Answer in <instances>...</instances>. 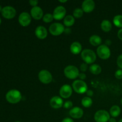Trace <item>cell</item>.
Listing matches in <instances>:
<instances>
[{
  "instance_id": "obj_4",
  "label": "cell",
  "mask_w": 122,
  "mask_h": 122,
  "mask_svg": "<svg viewBox=\"0 0 122 122\" xmlns=\"http://www.w3.org/2000/svg\"><path fill=\"white\" fill-rule=\"evenodd\" d=\"M72 88L77 94H82L86 92L88 89V85L83 81L76 80L72 84Z\"/></svg>"
},
{
  "instance_id": "obj_28",
  "label": "cell",
  "mask_w": 122,
  "mask_h": 122,
  "mask_svg": "<svg viewBox=\"0 0 122 122\" xmlns=\"http://www.w3.org/2000/svg\"><path fill=\"white\" fill-rule=\"evenodd\" d=\"M73 107V102L70 101H67L65 102L63 104V107L66 109H70Z\"/></svg>"
},
{
  "instance_id": "obj_17",
  "label": "cell",
  "mask_w": 122,
  "mask_h": 122,
  "mask_svg": "<svg viewBox=\"0 0 122 122\" xmlns=\"http://www.w3.org/2000/svg\"><path fill=\"white\" fill-rule=\"evenodd\" d=\"M69 114L71 117L75 119H81L83 115V111L79 107H75L71 108L69 112Z\"/></svg>"
},
{
  "instance_id": "obj_35",
  "label": "cell",
  "mask_w": 122,
  "mask_h": 122,
  "mask_svg": "<svg viewBox=\"0 0 122 122\" xmlns=\"http://www.w3.org/2000/svg\"><path fill=\"white\" fill-rule=\"evenodd\" d=\"M61 122H74V121L73 119H71V118L67 117V118H64V119L62 120Z\"/></svg>"
},
{
  "instance_id": "obj_12",
  "label": "cell",
  "mask_w": 122,
  "mask_h": 122,
  "mask_svg": "<svg viewBox=\"0 0 122 122\" xmlns=\"http://www.w3.org/2000/svg\"><path fill=\"white\" fill-rule=\"evenodd\" d=\"M72 93L73 88L70 85H64L60 89V95L63 98H69L72 95Z\"/></svg>"
},
{
  "instance_id": "obj_16",
  "label": "cell",
  "mask_w": 122,
  "mask_h": 122,
  "mask_svg": "<svg viewBox=\"0 0 122 122\" xmlns=\"http://www.w3.org/2000/svg\"><path fill=\"white\" fill-rule=\"evenodd\" d=\"M35 35L38 39H44L47 37L48 32L46 29L43 26H39L35 29Z\"/></svg>"
},
{
  "instance_id": "obj_38",
  "label": "cell",
  "mask_w": 122,
  "mask_h": 122,
  "mask_svg": "<svg viewBox=\"0 0 122 122\" xmlns=\"http://www.w3.org/2000/svg\"><path fill=\"white\" fill-rule=\"evenodd\" d=\"M108 122H116V120L114 118L112 117V118H110V119Z\"/></svg>"
},
{
  "instance_id": "obj_41",
  "label": "cell",
  "mask_w": 122,
  "mask_h": 122,
  "mask_svg": "<svg viewBox=\"0 0 122 122\" xmlns=\"http://www.w3.org/2000/svg\"><path fill=\"white\" fill-rule=\"evenodd\" d=\"M122 122V119H120V120H119V122Z\"/></svg>"
},
{
  "instance_id": "obj_6",
  "label": "cell",
  "mask_w": 122,
  "mask_h": 122,
  "mask_svg": "<svg viewBox=\"0 0 122 122\" xmlns=\"http://www.w3.org/2000/svg\"><path fill=\"white\" fill-rule=\"evenodd\" d=\"M98 56L102 60H107L111 56V51L108 46L106 45H101L97 50Z\"/></svg>"
},
{
  "instance_id": "obj_8",
  "label": "cell",
  "mask_w": 122,
  "mask_h": 122,
  "mask_svg": "<svg viewBox=\"0 0 122 122\" xmlns=\"http://www.w3.org/2000/svg\"><path fill=\"white\" fill-rule=\"evenodd\" d=\"M38 78L41 82L44 84H48L52 81V76L51 73L46 70H42L38 74Z\"/></svg>"
},
{
  "instance_id": "obj_34",
  "label": "cell",
  "mask_w": 122,
  "mask_h": 122,
  "mask_svg": "<svg viewBox=\"0 0 122 122\" xmlns=\"http://www.w3.org/2000/svg\"><path fill=\"white\" fill-rule=\"evenodd\" d=\"M86 94V95H88V97H91L93 96V95H94V92H93L92 90H91V89H89V90L87 91Z\"/></svg>"
},
{
  "instance_id": "obj_36",
  "label": "cell",
  "mask_w": 122,
  "mask_h": 122,
  "mask_svg": "<svg viewBox=\"0 0 122 122\" xmlns=\"http://www.w3.org/2000/svg\"><path fill=\"white\" fill-rule=\"evenodd\" d=\"M117 36L120 40L122 41V28L120 29L117 32Z\"/></svg>"
},
{
  "instance_id": "obj_24",
  "label": "cell",
  "mask_w": 122,
  "mask_h": 122,
  "mask_svg": "<svg viewBox=\"0 0 122 122\" xmlns=\"http://www.w3.org/2000/svg\"><path fill=\"white\" fill-rule=\"evenodd\" d=\"M81 103H82V105L83 107H85V108H88V107H90L92 105V100L91 98V97H85L83 98L82 101H81Z\"/></svg>"
},
{
  "instance_id": "obj_13",
  "label": "cell",
  "mask_w": 122,
  "mask_h": 122,
  "mask_svg": "<svg viewBox=\"0 0 122 122\" xmlns=\"http://www.w3.org/2000/svg\"><path fill=\"white\" fill-rule=\"evenodd\" d=\"M30 15L35 20H41L44 17V12L40 7L36 6L31 9Z\"/></svg>"
},
{
  "instance_id": "obj_44",
  "label": "cell",
  "mask_w": 122,
  "mask_h": 122,
  "mask_svg": "<svg viewBox=\"0 0 122 122\" xmlns=\"http://www.w3.org/2000/svg\"><path fill=\"white\" fill-rule=\"evenodd\" d=\"M20 122V121H16V122Z\"/></svg>"
},
{
  "instance_id": "obj_42",
  "label": "cell",
  "mask_w": 122,
  "mask_h": 122,
  "mask_svg": "<svg viewBox=\"0 0 122 122\" xmlns=\"http://www.w3.org/2000/svg\"><path fill=\"white\" fill-rule=\"evenodd\" d=\"M120 102H121L122 105V98H121V100H120Z\"/></svg>"
},
{
  "instance_id": "obj_14",
  "label": "cell",
  "mask_w": 122,
  "mask_h": 122,
  "mask_svg": "<svg viewBox=\"0 0 122 122\" xmlns=\"http://www.w3.org/2000/svg\"><path fill=\"white\" fill-rule=\"evenodd\" d=\"M95 4L92 0H85L82 4V9L83 12L91 13L94 10Z\"/></svg>"
},
{
  "instance_id": "obj_30",
  "label": "cell",
  "mask_w": 122,
  "mask_h": 122,
  "mask_svg": "<svg viewBox=\"0 0 122 122\" xmlns=\"http://www.w3.org/2000/svg\"><path fill=\"white\" fill-rule=\"evenodd\" d=\"M117 64L120 69H122V54L120 55L117 58Z\"/></svg>"
},
{
  "instance_id": "obj_2",
  "label": "cell",
  "mask_w": 122,
  "mask_h": 122,
  "mask_svg": "<svg viewBox=\"0 0 122 122\" xmlns=\"http://www.w3.org/2000/svg\"><path fill=\"white\" fill-rule=\"evenodd\" d=\"M82 60L86 64H92L97 59V56L94 51L89 49H86L81 52Z\"/></svg>"
},
{
  "instance_id": "obj_9",
  "label": "cell",
  "mask_w": 122,
  "mask_h": 122,
  "mask_svg": "<svg viewBox=\"0 0 122 122\" xmlns=\"http://www.w3.org/2000/svg\"><path fill=\"white\" fill-rule=\"evenodd\" d=\"M1 14L5 19H12L16 15V10L11 6H5L2 8Z\"/></svg>"
},
{
  "instance_id": "obj_7",
  "label": "cell",
  "mask_w": 122,
  "mask_h": 122,
  "mask_svg": "<svg viewBox=\"0 0 122 122\" xmlns=\"http://www.w3.org/2000/svg\"><path fill=\"white\" fill-rule=\"evenodd\" d=\"M65 30L64 25L60 23H54L50 25L49 31L50 33L54 36H59Z\"/></svg>"
},
{
  "instance_id": "obj_3",
  "label": "cell",
  "mask_w": 122,
  "mask_h": 122,
  "mask_svg": "<svg viewBox=\"0 0 122 122\" xmlns=\"http://www.w3.org/2000/svg\"><path fill=\"white\" fill-rule=\"evenodd\" d=\"M64 73L66 77L69 79H75L79 77V70L75 66L69 65L64 69Z\"/></svg>"
},
{
  "instance_id": "obj_33",
  "label": "cell",
  "mask_w": 122,
  "mask_h": 122,
  "mask_svg": "<svg viewBox=\"0 0 122 122\" xmlns=\"http://www.w3.org/2000/svg\"><path fill=\"white\" fill-rule=\"evenodd\" d=\"M79 77L80 80L83 81V80L85 79L86 77V75L84 73H79Z\"/></svg>"
},
{
  "instance_id": "obj_22",
  "label": "cell",
  "mask_w": 122,
  "mask_h": 122,
  "mask_svg": "<svg viewBox=\"0 0 122 122\" xmlns=\"http://www.w3.org/2000/svg\"><path fill=\"white\" fill-rule=\"evenodd\" d=\"M89 71L93 75H97L101 73L102 69H101V66L98 64H93L89 67Z\"/></svg>"
},
{
  "instance_id": "obj_18",
  "label": "cell",
  "mask_w": 122,
  "mask_h": 122,
  "mask_svg": "<svg viewBox=\"0 0 122 122\" xmlns=\"http://www.w3.org/2000/svg\"><path fill=\"white\" fill-rule=\"evenodd\" d=\"M82 45L79 42H74L70 45V51L71 53L75 55H77L81 53L82 51Z\"/></svg>"
},
{
  "instance_id": "obj_39",
  "label": "cell",
  "mask_w": 122,
  "mask_h": 122,
  "mask_svg": "<svg viewBox=\"0 0 122 122\" xmlns=\"http://www.w3.org/2000/svg\"><path fill=\"white\" fill-rule=\"evenodd\" d=\"M67 1V0H64V1H59V2L61 3H64V2H66Z\"/></svg>"
},
{
  "instance_id": "obj_40",
  "label": "cell",
  "mask_w": 122,
  "mask_h": 122,
  "mask_svg": "<svg viewBox=\"0 0 122 122\" xmlns=\"http://www.w3.org/2000/svg\"><path fill=\"white\" fill-rule=\"evenodd\" d=\"M2 7H1V5H0V13H1V11H2Z\"/></svg>"
},
{
  "instance_id": "obj_15",
  "label": "cell",
  "mask_w": 122,
  "mask_h": 122,
  "mask_svg": "<svg viewBox=\"0 0 122 122\" xmlns=\"http://www.w3.org/2000/svg\"><path fill=\"white\" fill-rule=\"evenodd\" d=\"M63 100L58 96L53 97L50 100V106L54 109H58L63 106Z\"/></svg>"
},
{
  "instance_id": "obj_43",
  "label": "cell",
  "mask_w": 122,
  "mask_h": 122,
  "mask_svg": "<svg viewBox=\"0 0 122 122\" xmlns=\"http://www.w3.org/2000/svg\"><path fill=\"white\" fill-rule=\"evenodd\" d=\"M1 18H0V25H1Z\"/></svg>"
},
{
  "instance_id": "obj_32",
  "label": "cell",
  "mask_w": 122,
  "mask_h": 122,
  "mask_svg": "<svg viewBox=\"0 0 122 122\" xmlns=\"http://www.w3.org/2000/svg\"><path fill=\"white\" fill-rule=\"evenodd\" d=\"M29 2L30 5H32L33 7H34L37 6V5H38V1H37V0H30V1H29Z\"/></svg>"
},
{
  "instance_id": "obj_37",
  "label": "cell",
  "mask_w": 122,
  "mask_h": 122,
  "mask_svg": "<svg viewBox=\"0 0 122 122\" xmlns=\"http://www.w3.org/2000/svg\"><path fill=\"white\" fill-rule=\"evenodd\" d=\"M111 44H112V41H111L110 40H108V39H107V40H106V45H111Z\"/></svg>"
},
{
  "instance_id": "obj_19",
  "label": "cell",
  "mask_w": 122,
  "mask_h": 122,
  "mask_svg": "<svg viewBox=\"0 0 122 122\" xmlns=\"http://www.w3.org/2000/svg\"><path fill=\"white\" fill-rule=\"evenodd\" d=\"M89 43L94 46H100L102 43V39L98 35H92L89 38Z\"/></svg>"
},
{
  "instance_id": "obj_5",
  "label": "cell",
  "mask_w": 122,
  "mask_h": 122,
  "mask_svg": "<svg viewBox=\"0 0 122 122\" xmlns=\"http://www.w3.org/2000/svg\"><path fill=\"white\" fill-rule=\"evenodd\" d=\"M110 119V114L104 110L97 111L94 115V120L96 122H108Z\"/></svg>"
},
{
  "instance_id": "obj_10",
  "label": "cell",
  "mask_w": 122,
  "mask_h": 122,
  "mask_svg": "<svg viewBox=\"0 0 122 122\" xmlns=\"http://www.w3.org/2000/svg\"><path fill=\"white\" fill-rule=\"evenodd\" d=\"M66 14V10L63 6H58L54 9L53 12L54 19L56 20H60L64 19Z\"/></svg>"
},
{
  "instance_id": "obj_31",
  "label": "cell",
  "mask_w": 122,
  "mask_h": 122,
  "mask_svg": "<svg viewBox=\"0 0 122 122\" xmlns=\"http://www.w3.org/2000/svg\"><path fill=\"white\" fill-rule=\"evenodd\" d=\"M88 64H86V63H82V64H81V66H80V69H81V71L83 73L88 70Z\"/></svg>"
},
{
  "instance_id": "obj_25",
  "label": "cell",
  "mask_w": 122,
  "mask_h": 122,
  "mask_svg": "<svg viewBox=\"0 0 122 122\" xmlns=\"http://www.w3.org/2000/svg\"><path fill=\"white\" fill-rule=\"evenodd\" d=\"M113 23L116 27L122 28V15H117L113 18Z\"/></svg>"
},
{
  "instance_id": "obj_23",
  "label": "cell",
  "mask_w": 122,
  "mask_h": 122,
  "mask_svg": "<svg viewBox=\"0 0 122 122\" xmlns=\"http://www.w3.org/2000/svg\"><path fill=\"white\" fill-rule=\"evenodd\" d=\"M75 19L73 15H67L64 17V24L67 27H70V26H73L75 23Z\"/></svg>"
},
{
  "instance_id": "obj_29",
  "label": "cell",
  "mask_w": 122,
  "mask_h": 122,
  "mask_svg": "<svg viewBox=\"0 0 122 122\" xmlns=\"http://www.w3.org/2000/svg\"><path fill=\"white\" fill-rule=\"evenodd\" d=\"M115 77L117 79H122V69H119L115 72Z\"/></svg>"
},
{
  "instance_id": "obj_1",
  "label": "cell",
  "mask_w": 122,
  "mask_h": 122,
  "mask_svg": "<svg viewBox=\"0 0 122 122\" xmlns=\"http://www.w3.org/2000/svg\"><path fill=\"white\" fill-rule=\"evenodd\" d=\"M21 93L17 89H11L5 95L6 100L11 104L18 103L21 100Z\"/></svg>"
},
{
  "instance_id": "obj_26",
  "label": "cell",
  "mask_w": 122,
  "mask_h": 122,
  "mask_svg": "<svg viewBox=\"0 0 122 122\" xmlns=\"http://www.w3.org/2000/svg\"><path fill=\"white\" fill-rule=\"evenodd\" d=\"M73 17L75 18H81L83 15V11L82 10V8H77L74 10L73 11Z\"/></svg>"
},
{
  "instance_id": "obj_21",
  "label": "cell",
  "mask_w": 122,
  "mask_h": 122,
  "mask_svg": "<svg viewBox=\"0 0 122 122\" xmlns=\"http://www.w3.org/2000/svg\"><path fill=\"white\" fill-rule=\"evenodd\" d=\"M101 29L105 32H108L112 30V24L109 20H104L102 21L101 24Z\"/></svg>"
},
{
  "instance_id": "obj_11",
  "label": "cell",
  "mask_w": 122,
  "mask_h": 122,
  "mask_svg": "<svg viewBox=\"0 0 122 122\" xmlns=\"http://www.w3.org/2000/svg\"><path fill=\"white\" fill-rule=\"evenodd\" d=\"M19 22L21 26L26 27L30 24L32 17L27 12H23L19 16Z\"/></svg>"
},
{
  "instance_id": "obj_27",
  "label": "cell",
  "mask_w": 122,
  "mask_h": 122,
  "mask_svg": "<svg viewBox=\"0 0 122 122\" xmlns=\"http://www.w3.org/2000/svg\"><path fill=\"white\" fill-rule=\"evenodd\" d=\"M54 17L53 15L51 13H46L44 15L42 18L43 21L45 23H50L53 20Z\"/></svg>"
},
{
  "instance_id": "obj_20",
  "label": "cell",
  "mask_w": 122,
  "mask_h": 122,
  "mask_svg": "<svg viewBox=\"0 0 122 122\" xmlns=\"http://www.w3.org/2000/svg\"><path fill=\"white\" fill-rule=\"evenodd\" d=\"M120 113H121V109H120V107L116 106V105L112 106L110 110V114L113 118L119 116L120 114Z\"/></svg>"
}]
</instances>
